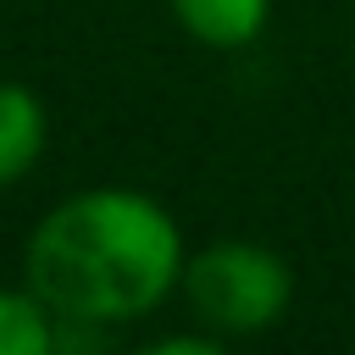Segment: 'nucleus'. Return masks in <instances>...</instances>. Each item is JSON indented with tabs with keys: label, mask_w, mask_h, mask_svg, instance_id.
I'll return each mask as SVG.
<instances>
[{
	"label": "nucleus",
	"mask_w": 355,
	"mask_h": 355,
	"mask_svg": "<svg viewBox=\"0 0 355 355\" xmlns=\"http://www.w3.org/2000/svg\"><path fill=\"white\" fill-rule=\"evenodd\" d=\"M183 233L139 189H83L28 239V288L83 327L150 316L183 283Z\"/></svg>",
	"instance_id": "nucleus-1"
},
{
	"label": "nucleus",
	"mask_w": 355,
	"mask_h": 355,
	"mask_svg": "<svg viewBox=\"0 0 355 355\" xmlns=\"http://www.w3.org/2000/svg\"><path fill=\"white\" fill-rule=\"evenodd\" d=\"M183 300L194 322H205L216 338H250L283 322L294 300V272L272 244L255 239H216L183 261Z\"/></svg>",
	"instance_id": "nucleus-2"
},
{
	"label": "nucleus",
	"mask_w": 355,
	"mask_h": 355,
	"mask_svg": "<svg viewBox=\"0 0 355 355\" xmlns=\"http://www.w3.org/2000/svg\"><path fill=\"white\" fill-rule=\"evenodd\" d=\"M172 17L183 22L189 39L211 44V50H244L261 39L272 0H172Z\"/></svg>",
	"instance_id": "nucleus-3"
},
{
	"label": "nucleus",
	"mask_w": 355,
	"mask_h": 355,
	"mask_svg": "<svg viewBox=\"0 0 355 355\" xmlns=\"http://www.w3.org/2000/svg\"><path fill=\"white\" fill-rule=\"evenodd\" d=\"M44 155V105L22 83H0V189Z\"/></svg>",
	"instance_id": "nucleus-4"
},
{
	"label": "nucleus",
	"mask_w": 355,
	"mask_h": 355,
	"mask_svg": "<svg viewBox=\"0 0 355 355\" xmlns=\"http://www.w3.org/2000/svg\"><path fill=\"white\" fill-rule=\"evenodd\" d=\"M55 311L28 288V294H11L0 288V355H44L55 349Z\"/></svg>",
	"instance_id": "nucleus-5"
}]
</instances>
